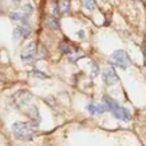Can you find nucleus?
Instances as JSON below:
<instances>
[{"label":"nucleus","instance_id":"obj_10","mask_svg":"<svg viewBox=\"0 0 146 146\" xmlns=\"http://www.w3.org/2000/svg\"><path fill=\"white\" fill-rule=\"evenodd\" d=\"M47 24H48V26H49L50 29H52V30H57L58 26H59V23H58L57 18H55V17H48V18H47Z\"/></svg>","mask_w":146,"mask_h":146},{"label":"nucleus","instance_id":"obj_4","mask_svg":"<svg viewBox=\"0 0 146 146\" xmlns=\"http://www.w3.org/2000/svg\"><path fill=\"white\" fill-rule=\"evenodd\" d=\"M102 75H103V81H104L105 84H107V86H114V84H116V83L119 82V80H120L119 76H117V74H116V72H115V70L112 68V67L104 68Z\"/></svg>","mask_w":146,"mask_h":146},{"label":"nucleus","instance_id":"obj_16","mask_svg":"<svg viewBox=\"0 0 146 146\" xmlns=\"http://www.w3.org/2000/svg\"><path fill=\"white\" fill-rule=\"evenodd\" d=\"M141 49H143V52H144V56L146 57V42H144V43H143V46H141Z\"/></svg>","mask_w":146,"mask_h":146},{"label":"nucleus","instance_id":"obj_15","mask_svg":"<svg viewBox=\"0 0 146 146\" xmlns=\"http://www.w3.org/2000/svg\"><path fill=\"white\" fill-rule=\"evenodd\" d=\"M62 50H63V52H65V54H67V55H70L71 54V49H70V47L67 46V44H62Z\"/></svg>","mask_w":146,"mask_h":146},{"label":"nucleus","instance_id":"obj_18","mask_svg":"<svg viewBox=\"0 0 146 146\" xmlns=\"http://www.w3.org/2000/svg\"><path fill=\"white\" fill-rule=\"evenodd\" d=\"M11 1H13V3H15V5H18L22 0H11Z\"/></svg>","mask_w":146,"mask_h":146},{"label":"nucleus","instance_id":"obj_1","mask_svg":"<svg viewBox=\"0 0 146 146\" xmlns=\"http://www.w3.org/2000/svg\"><path fill=\"white\" fill-rule=\"evenodd\" d=\"M11 131L17 139L21 140H31L34 137L35 129L32 122L17 121L11 125Z\"/></svg>","mask_w":146,"mask_h":146},{"label":"nucleus","instance_id":"obj_12","mask_svg":"<svg viewBox=\"0 0 146 146\" xmlns=\"http://www.w3.org/2000/svg\"><path fill=\"white\" fill-rule=\"evenodd\" d=\"M22 13L25 15V16H30L32 13H33V7H32V5H30V3H26V5H24L23 6V8H22Z\"/></svg>","mask_w":146,"mask_h":146},{"label":"nucleus","instance_id":"obj_11","mask_svg":"<svg viewBox=\"0 0 146 146\" xmlns=\"http://www.w3.org/2000/svg\"><path fill=\"white\" fill-rule=\"evenodd\" d=\"M83 2V6L86 9L88 10H94L95 9V6H96V1L95 0H82Z\"/></svg>","mask_w":146,"mask_h":146},{"label":"nucleus","instance_id":"obj_5","mask_svg":"<svg viewBox=\"0 0 146 146\" xmlns=\"http://www.w3.org/2000/svg\"><path fill=\"white\" fill-rule=\"evenodd\" d=\"M112 113H113V115H114L117 120H120V121L129 122V121L131 120V114H130L129 110L125 108V107H120V106H119V107L115 108Z\"/></svg>","mask_w":146,"mask_h":146},{"label":"nucleus","instance_id":"obj_6","mask_svg":"<svg viewBox=\"0 0 146 146\" xmlns=\"http://www.w3.org/2000/svg\"><path fill=\"white\" fill-rule=\"evenodd\" d=\"M31 34V29L29 27L27 24H23V26H18L14 30L13 32V35L15 39L17 38H23V39H26L29 35Z\"/></svg>","mask_w":146,"mask_h":146},{"label":"nucleus","instance_id":"obj_17","mask_svg":"<svg viewBox=\"0 0 146 146\" xmlns=\"http://www.w3.org/2000/svg\"><path fill=\"white\" fill-rule=\"evenodd\" d=\"M78 35H79L80 38H83V36H84V32L81 30V31H79V32H78Z\"/></svg>","mask_w":146,"mask_h":146},{"label":"nucleus","instance_id":"obj_8","mask_svg":"<svg viewBox=\"0 0 146 146\" xmlns=\"http://www.w3.org/2000/svg\"><path fill=\"white\" fill-rule=\"evenodd\" d=\"M103 103L106 105L107 110H108V111H111V112H113L115 108H117V107H119L117 102H116V100H114L112 97H110V96H107V95L103 96Z\"/></svg>","mask_w":146,"mask_h":146},{"label":"nucleus","instance_id":"obj_7","mask_svg":"<svg viewBox=\"0 0 146 146\" xmlns=\"http://www.w3.org/2000/svg\"><path fill=\"white\" fill-rule=\"evenodd\" d=\"M86 108L88 110V112L90 114H102L105 111H108L105 104H94V103H90V104H88L86 106Z\"/></svg>","mask_w":146,"mask_h":146},{"label":"nucleus","instance_id":"obj_2","mask_svg":"<svg viewBox=\"0 0 146 146\" xmlns=\"http://www.w3.org/2000/svg\"><path fill=\"white\" fill-rule=\"evenodd\" d=\"M110 63L113 66H116V67L124 70L128 66H130L131 60H130V57L125 50L117 49V50H114L112 52V55L110 56Z\"/></svg>","mask_w":146,"mask_h":146},{"label":"nucleus","instance_id":"obj_3","mask_svg":"<svg viewBox=\"0 0 146 146\" xmlns=\"http://www.w3.org/2000/svg\"><path fill=\"white\" fill-rule=\"evenodd\" d=\"M36 54H38V48H36L35 42H30L23 49V51L21 54V59H22V62H24L26 64H30L35 59Z\"/></svg>","mask_w":146,"mask_h":146},{"label":"nucleus","instance_id":"obj_14","mask_svg":"<svg viewBox=\"0 0 146 146\" xmlns=\"http://www.w3.org/2000/svg\"><path fill=\"white\" fill-rule=\"evenodd\" d=\"M32 73H33L34 76H38V78H41V79H47V78H48L43 72H40V71H38V70H34Z\"/></svg>","mask_w":146,"mask_h":146},{"label":"nucleus","instance_id":"obj_13","mask_svg":"<svg viewBox=\"0 0 146 146\" xmlns=\"http://www.w3.org/2000/svg\"><path fill=\"white\" fill-rule=\"evenodd\" d=\"M98 74H99V66H98V64L95 63V62H91V76L96 78Z\"/></svg>","mask_w":146,"mask_h":146},{"label":"nucleus","instance_id":"obj_9","mask_svg":"<svg viewBox=\"0 0 146 146\" xmlns=\"http://www.w3.org/2000/svg\"><path fill=\"white\" fill-rule=\"evenodd\" d=\"M59 11L62 13H68L70 11V0H60L57 3Z\"/></svg>","mask_w":146,"mask_h":146}]
</instances>
